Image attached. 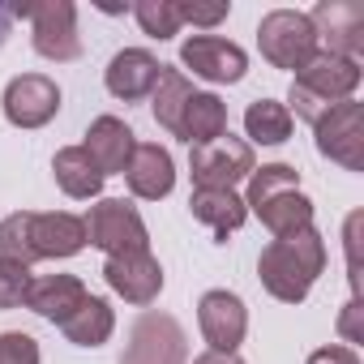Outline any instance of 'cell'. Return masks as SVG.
<instances>
[{
    "label": "cell",
    "instance_id": "cell-1",
    "mask_svg": "<svg viewBox=\"0 0 364 364\" xmlns=\"http://www.w3.org/2000/svg\"><path fill=\"white\" fill-rule=\"evenodd\" d=\"M86 249V223L82 215L69 210H52V215H35V210H18L9 219H0V257H14L22 266L35 262H60Z\"/></svg>",
    "mask_w": 364,
    "mask_h": 364
},
{
    "label": "cell",
    "instance_id": "cell-2",
    "mask_svg": "<svg viewBox=\"0 0 364 364\" xmlns=\"http://www.w3.org/2000/svg\"><path fill=\"white\" fill-rule=\"evenodd\" d=\"M326 240L317 228H304V232H291V236H274L262 257H257V279L262 287L283 300V304H304L313 283L321 279L326 270Z\"/></svg>",
    "mask_w": 364,
    "mask_h": 364
},
{
    "label": "cell",
    "instance_id": "cell-3",
    "mask_svg": "<svg viewBox=\"0 0 364 364\" xmlns=\"http://www.w3.org/2000/svg\"><path fill=\"white\" fill-rule=\"evenodd\" d=\"M249 215L266 223L270 236H291L313 228V202L300 189V171L291 163H262L249 171V193H245Z\"/></svg>",
    "mask_w": 364,
    "mask_h": 364
},
{
    "label": "cell",
    "instance_id": "cell-4",
    "mask_svg": "<svg viewBox=\"0 0 364 364\" xmlns=\"http://www.w3.org/2000/svg\"><path fill=\"white\" fill-rule=\"evenodd\" d=\"M360 60H347V56H330V52H317L296 77H291V90H287V112L291 120H309L317 124V116H326L330 107L355 99L360 90Z\"/></svg>",
    "mask_w": 364,
    "mask_h": 364
},
{
    "label": "cell",
    "instance_id": "cell-5",
    "mask_svg": "<svg viewBox=\"0 0 364 364\" xmlns=\"http://www.w3.org/2000/svg\"><path fill=\"white\" fill-rule=\"evenodd\" d=\"M257 48L274 69H287V73H300L321 52L317 31H313L309 14H300V9H270L257 26Z\"/></svg>",
    "mask_w": 364,
    "mask_h": 364
},
{
    "label": "cell",
    "instance_id": "cell-6",
    "mask_svg": "<svg viewBox=\"0 0 364 364\" xmlns=\"http://www.w3.org/2000/svg\"><path fill=\"white\" fill-rule=\"evenodd\" d=\"M120 364H189V334L171 313L141 309L129 326Z\"/></svg>",
    "mask_w": 364,
    "mask_h": 364
},
{
    "label": "cell",
    "instance_id": "cell-7",
    "mask_svg": "<svg viewBox=\"0 0 364 364\" xmlns=\"http://www.w3.org/2000/svg\"><path fill=\"white\" fill-rule=\"evenodd\" d=\"M82 223H86V245L103 249L107 257L150 249L146 219H141V215H137V206H133V202H124V198H99Z\"/></svg>",
    "mask_w": 364,
    "mask_h": 364
},
{
    "label": "cell",
    "instance_id": "cell-8",
    "mask_svg": "<svg viewBox=\"0 0 364 364\" xmlns=\"http://www.w3.org/2000/svg\"><path fill=\"white\" fill-rule=\"evenodd\" d=\"M257 167V154L245 137L223 133L206 146L189 150V176L193 189H236L240 180H249V171Z\"/></svg>",
    "mask_w": 364,
    "mask_h": 364
},
{
    "label": "cell",
    "instance_id": "cell-9",
    "mask_svg": "<svg viewBox=\"0 0 364 364\" xmlns=\"http://www.w3.org/2000/svg\"><path fill=\"white\" fill-rule=\"evenodd\" d=\"M313 133H317L321 159H330L347 171H364V103L347 99V103L330 107L326 116H317Z\"/></svg>",
    "mask_w": 364,
    "mask_h": 364
},
{
    "label": "cell",
    "instance_id": "cell-10",
    "mask_svg": "<svg viewBox=\"0 0 364 364\" xmlns=\"http://www.w3.org/2000/svg\"><path fill=\"white\" fill-rule=\"evenodd\" d=\"M31 43L52 65H69V60L82 56L77 5L73 0H39V5L31 9Z\"/></svg>",
    "mask_w": 364,
    "mask_h": 364
},
{
    "label": "cell",
    "instance_id": "cell-11",
    "mask_svg": "<svg viewBox=\"0 0 364 364\" xmlns=\"http://www.w3.org/2000/svg\"><path fill=\"white\" fill-rule=\"evenodd\" d=\"M180 65L210 86H236L249 73V52L223 35H189L180 43Z\"/></svg>",
    "mask_w": 364,
    "mask_h": 364
},
{
    "label": "cell",
    "instance_id": "cell-12",
    "mask_svg": "<svg viewBox=\"0 0 364 364\" xmlns=\"http://www.w3.org/2000/svg\"><path fill=\"white\" fill-rule=\"evenodd\" d=\"M0 112L14 129H43L60 112V86L48 73H18L0 95Z\"/></svg>",
    "mask_w": 364,
    "mask_h": 364
},
{
    "label": "cell",
    "instance_id": "cell-13",
    "mask_svg": "<svg viewBox=\"0 0 364 364\" xmlns=\"http://www.w3.org/2000/svg\"><path fill=\"white\" fill-rule=\"evenodd\" d=\"M321 52L355 60L364 52V5L360 0H321L309 14Z\"/></svg>",
    "mask_w": 364,
    "mask_h": 364
},
{
    "label": "cell",
    "instance_id": "cell-14",
    "mask_svg": "<svg viewBox=\"0 0 364 364\" xmlns=\"http://www.w3.org/2000/svg\"><path fill=\"white\" fill-rule=\"evenodd\" d=\"M198 326H202V338L210 343L206 351H240L249 334V309L236 291L215 287L198 300Z\"/></svg>",
    "mask_w": 364,
    "mask_h": 364
},
{
    "label": "cell",
    "instance_id": "cell-15",
    "mask_svg": "<svg viewBox=\"0 0 364 364\" xmlns=\"http://www.w3.org/2000/svg\"><path fill=\"white\" fill-rule=\"evenodd\" d=\"M103 279L124 304H137V309H150L159 300V291H163V266H159V257L150 249L107 257L103 262Z\"/></svg>",
    "mask_w": 364,
    "mask_h": 364
},
{
    "label": "cell",
    "instance_id": "cell-16",
    "mask_svg": "<svg viewBox=\"0 0 364 364\" xmlns=\"http://www.w3.org/2000/svg\"><path fill=\"white\" fill-rule=\"evenodd\" d=\"M159 69L163 65H159L154 52H146V48H120L107 60V69H103V86L120 103H141V99H150V90L159 82Z\"/></svg>",
    "mask_w": 364,
    "mask_h": 364
},
{
    "label": "cell",
    "instance_id": "cell-17",
    "mask_svg": "<svg viewBox=\"0 0 364 364\" xmlns=\"http://www.w3.org/2000/svg\"><path fill=\"white\" fill-rule=\"evenodd\" d=\"M124 185L133 198L141 202H163L171 189H176V163H171V150L159 146V141H137L133 146V159L124 167Z\"/></svg>",
    "mask_w": 364,
    "mask_h": 364
},
{
    "label": "cell",
    "instance_id": "cell-18",
    "mask_svg": "<svg viewBox=\"0 0 364 364\" xmlns=\"http://www.w3.org/2000/svg\"><path fill=\"white\" fill-rule=\"evenodd\" d=\"M133 146H137V133L120 116H95L90 129H86V141H82V150L90 154V163L103 176H124V167L133 159Z\"/></svg>",
    "mask_w": 364,
    "mask_h": 364
},
{
    "label": "cell",
    "instance_id": "cell-19",
    "mask_svg": "<svg viewBox=\"0 0 364 364\" xmlns=\"http://www.w3.org/2000/svg\"><path fill=\"white\" fill-rule=\"evenodd\" d=\"M86 296H90V291H86V283H82L77 274H43V279L31 283L26 309L39 313V317L52 321V326H65V321L77 313V304H82Z\"/></svg>",
    "mask_w": 364,
    "mask_h": 364
},
{
    "label": "cell",
    "instance_id": "cell-20",
    "mask_svg": "<svg viewBox=\"0 0 364 364\" xmlns=\"http://www.w3.org/2000/svg\"><path fill=\"white\" fill-rule=\"evenodd\" d=\"M189 215H193L198 223H206L219 240H228L232 232L245 228L249 206H245V198H240L236 189H193V198H189Z\"/></svg>",
    "mask_w": 364,
    "mask_h": 364
},
{
    "label": "cell",
    "instance_id": "cell-21",
    "mask_svg": "<svg viewBox=\"0 0 364 364\" xmlns=\"http://www.w3.org/2000/svg\"><path fill=\"white\" fill-rule=\"evenodd\" d=\"M228 133V103L215 95V90H193V99L185 103V112H180V141L193 146H206L215 137Z\"/></svg>",
    "mask_w": 364,
    "mask_h": 364
},
{
    "label": "cell",
    "instance_id": "cell-22",
    "mask_svg": "<svg viewBox=\"0 0 364 364\" xmlns=\"http://www.w3.org/2000/svg\"><path fill=\"white\" fill-rule=\"evenodd\" d=\"M52 176H56L60 193L73 198V202H90V198H99V193H103V180H107V176L90 163V154H86L82 146H65V150H56V159H52Z\"/></svg>",
    "mask_w": 364,
    "mask_h": 364
},
{
    "label": "cell",
    "instance_id": "cell-23",
    "mask_svg": "<svg viewBox=\"0 0 364 364\" xmlns=\"http://www.w3.org/2000/svg\"><path fill=\"white\" fill-rule=\"evenodd\" d=\"M193 99V82L185 69H159V82L150 90V116L159 129H167L171 137L180 133V112H185V103Z\"/></svg>",
    "mask_w": 364,
    "mask_h": 364
},
{
    "label": "cell",
    "instance_id": "cell-24",
    "mask_svg": "<svg viewBox=\"0 0 364 364\" xmlns=\"http://www.w3.org/2000/svg\"><path fill=\"white\" fill-rule=\"evenodd\" d=\"M60 330H65V338H69L73 347H103V343L112 338V330H116V309H112L103 296H86V300L77 304V313H73Z\"/></svg>",
    "mask_w": 364,
    "mask_h": 364
},
{
    "label": "cell",
    "instance_id": "cell-25",
    "mask_svg": "<svg viewBox=\"0 0 364 364\" xmlns=\"http://www.w3.org/2000/svg\"><path fill=\"white\" fill-rule=\"evenodd\" d=\"M291 129H296V120H291L287 103H279V99H253L245 107V133H249L245 141L249 146H283L291 137Z\"/></svg>",
    "mask_w": 364,
    "mask_h": 364
},
{
    "label": "cell",
    "instance_id": "cell-26",
    "mask_svg": "<svg viewBox=\"0 0 364 364\" xmlns=\"http://www.w3.org/2000/svg\"><path fill=\"white\" fill-rule=\"evenodd\" d=\"M133 18H137V26H141V35H150V39H171V35H180V0H137L133 5Z\"/></svg>",
    "mask_w": 364,
    "mask_h": 364
},
{
    "label": "cell",
    "instance_id": "cell-27",
    "mask_svg": "<svg viewBox=\"0 0 364 364\" xmlns=\"http://www.w3.org/2000/svg\"><path fill=\"white\" fill-rule=\"evenodd\" d=\"M31 266L14 262V257H0V309H22L26 291H31Z\"/></svg>",
    "mask_w": 364,
    "mask_h": 364
},
{
    "label": "cell",
    "instance_id": "cell-28",
    "mask_svg": "<svg viewBox=\"0 0 364 364\" xmlns=\"http://www.w3.org/2000/svg\"><path fill=\"white\" fill-rule=\"evenodd\" d=\"M39 360H43V351L31 334H22V330L0 334V364H39Z\"/></svg>",
    "mask_w": 364,
    "mask_h": 364
},
{
    "label": "cell",
    "instance_id": "cell-29",
    "mask_svg": "<svg viewBox=\"0 0 364 364\" xmlns=\"http://www.w3.org/2000/svg\"><path fill=\"white\" fill-rule=\"evenodd\" d=\"M228 14H232V5H180V22L202 26L206 35H210V26H219Z\"/></svg>",
    "mask_w": 364,
    "mask_h": 364
},
{
    "label": "cell",
    "instance_id": "cell-30",
    "mask_svg": "<svg viewBox=\"0 0 364 364\" xmlns=\"http://www.w3.org/2000/svg\"><path fill=\"white\" fill-rule=\"evenodd\" d=\"M304 364H360V355H355V347L330 343V347H317V351H309V360H304Z\"/></svg>",
    "mask_w": 364,
    "mask_h": 364
},
{
    "label": "cell",
    "instance_id": "cell-31",
    "mask_svg": "<svg viewBox=\"0 0 364 364\" xmlns=\"http://www.w3.org/2000/svg\"><path fill=\"white\" fill-rule=\"evenodd\" d=\"M355 317H360V296H351V300H347V309H343V317H338V334H343V347L360 343V326H355Z\"/></svg>",
    "mask_w": 364,
    "mask_h": 364
},
{
    "label": "cell",
    "instance_id": "cell-32",
    "mask_svg": "<svg viewBox=\"0 0 364 364\" xmlns=\"http://www.w3.org/2000/svg\"><path fill=\"white\" fill-rule=\"evenodd\" d=\"M193 364H245L236 351H202V355H193Z\"/></svg>",
    "mask_w": 364,
    "mask_h": 364
},
{
    "label": "cell",
    "instance_id": "cell-33",
    "mask_svg": "<svg viewBox=\"0 0 364 364\" xmlns=\"http://www.w3.org/2000/svg\"><path fill=\"white\" fill-rule=\"evenodd\" d=\"M9 35H14V14H9V5H0V48L9 43Z\"/></svg>",
    "mask_w": 364,
    "mask_h": 364
}]
</instances>
